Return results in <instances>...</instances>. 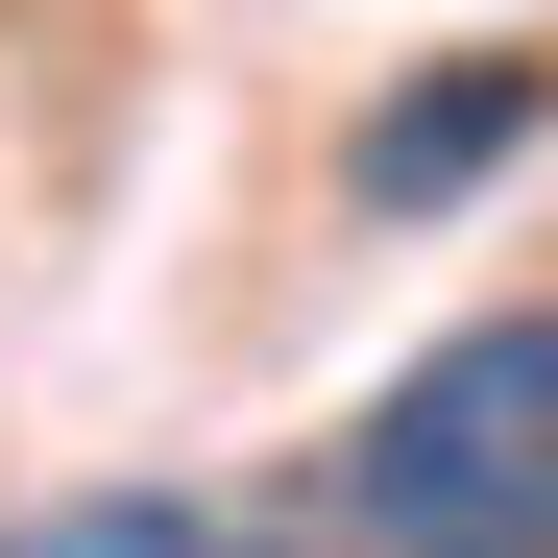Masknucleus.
I'll return each mask as SVG.
<instances>
[{"instance_id":"nucleus-4","label":"nucleus","mask_w":558,"mask_h":558,"mask_svg":"<svg viewBox=\"0 0 558 558\" xmlns=\"http://www.w3.org/2000/svg\"><path fill=\"white\" fill-rule=\"evenodd\" d=\"M243 558H413V534H389V510L316 461V486H267V510H243Z\"/></svg>"},{"instance_id":"nucleus-1","label":"nucleus","mask_w":558,"mask_h":558,"mask_svg":"<svg viewBox=\"0 0 558 558\" xmlns=\"http://www.w3.org/2000/svg\"><path fill=\"white\" fill-rule=\"evenodd\" d=\"M340 486L389 510L413 558H558V292L413 340L389 389L340 413Z\"/></svg>"},{"instance_id":"nucleus-3","label":"nucleus","mask_w":558,"mask_h":558,"mask_svg":"<svg viewBox=\"0 0 558 558\" xmlns=\"http://www.w3.org/2000/svg\"><path fill=\"white\" fill-rule=\"evenodd\" d=\"M0 558H243V510H195V486H73V510H25Z\"/></svg>"},{"instance_id":"nucleus-2","label":"nucleus","mask_w":558,"mask_h":558,"mask_svg":"<svg viewBox=\"0 0 558 558\" xmlns=\"http://www.w3.org/2000/svg\"><path fill=\"white\" fill-rule=\"evenodd\" d=\"M510 146H558V49H461V73H413V98H364L340 122V195L364 219H461Z\"/></svg>"}]
</instances>
